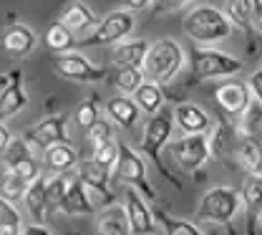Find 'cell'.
Segmentation results:
<instances>
[{
    "label": "cell",
    "instance_id": "1",
    "mask_svg": "<svg viewBox=\"0 0 262 235\" xmlns=\"http://www.w3.org/2000/svg\"><path fill=\"white\" fill-rule=\"evenodd\" d=\"M184 33L196 43H217L225 41L232 33V21L222 10L212 8V5H202L194 8L192 13H187L184 18Z\"/></svg>",
    "mask_w": 262,
    "mask_h": 235
},
{
    "label": "cell",
    "instance_id": "2",
    "mask_svg": "<svg viewBox=\"0 0 262 235\" xmlns=\"http://www.w3.org/2000/svg\"><path fill=\"white\" fill-rule=\"evenodd\" d=\"M182 64H184V53H182L179 43L171 38H162L149 46L144 73H146V79H151L157 84H169L182 71Z\"/></svg>",
    "mask_w": 262,
    "mask_h": 235
},
{
    "label": "cell",
    "instance_id": "3",
    "mask_svg": "<svg viewBox=\"0 0 262 235\" xmlns=\"http://www.w3.org/2000/svg\"><path fill=\"white\" fill-rule=\"evenodd\" d=\"M171 127H174V114H169V111H157V114H151V119L146 122V129H144V139H141V152L157 165V169L162 172V177H166L174 187H182V182L174 177V174H169V169L164 165L162 160V149L164 144H166V139L171 134Z\"/></svg>",
    "mask_w": 262,
    "mask_h": 235
},
{
    "label": "cell",
    "instance_id": "4",
    "mask_svg": "<svg viewBox=\"0 0 262 235\" xmlns=\"http://www.w3.org/2000/svg\"><path fill=\"white\" fill-rule=\"evenodd\" d=\"M189 68L194 79L207 81V79H227L232 73L242 71V61L229 56L217 48H204V46H192L189 48Z\"/></svg>",
    "mask_w": 262,
    "mask_h": 235
},
{
    "label": "cell",
    "instance_id": "5",
    "mask_svg": "<svg viewBox=\"0 0 262 235\" xmlns=\"http://www.w3.org/2000/svg\"><path fill=\"white\" fill-rule=\"evenodd\" d=\"M239 205H242V195L234 187H214V190L204 192V198L199 200L196 218L204 223L229 225L234 220V215L239 212Z\"/></svg>",
    "mask_w": 262,
    "mask_h": 235
},
{
    "label": "cell",
    "instance_id": "6",
    "mask_svg": "<svg viewBox=\"0 0 262 235\" xmlns=\"http://www.w3.org/2000/svg\"><path fill=\"white\" fill-rule=\"evenodd\" d=\"M134 31V15L124 10H116L111 15H106L96 28L94 33L86 35L78 41V48H91V46H111V43H121L126 35Z\"/></svg>",
    "mask_w": 262,
    "mask_h": 235
},
{
    "label": "cell",
    "instance_id": "7",
    "mask_svg": "<svg viewBox=\"0 0 262 235\" xmlns=\"http://www.w3.org/2000/svg\"><path fill=\"white\" fill-rule=\"evenodd\" d=\"M169 152H171V157L177 160V165L184 169V172H196L209 160L212 144H209L207 132H202V134H189V136H184V139H179V142H174L169 147Z\"/></svg>",
    "mask_w": 262,
    "mask_h": 235
},
{
    "label": "cell",
    "instance_id": "8",
    "mask_svg": "<svg viewBox=\"0 0 262 235\" xmlns=\"http://www.w3.org/2000/svg\"><path fill=\"white\" fill-rule=\"evenodd\" d=\"M114 174H116L121 182L136 187L146 200H157V192H154V187H151V182H149V177H146V167H144L141 157H139L131 147H121V154H119V162H116V167H114Z\"/></svg>",
    "mask_w": 262,
    "mask_h": 235
},
{
    "label": "cell",
    "instance_id": "9",
    "mask_svg": "<svg viewBox=\"0 0 262 235\" xmlns=\"http://www.w3.org/2000/svg\"><path fill=\"white\" fill-rule=\"evenodd\" d=\"M53 68H56L58 76L71 79V81H83V84H89V81H103L106 79V71L103 68L94 66L89 58H83L78 53H58L53 58Z\"/></svg>",
    "mask_w": 262,
    "mask_h": 235
},
{
    "label": "cell",
    "instance_id": "10",
    "mask_svg": "<svg viewBox=\"0 0 262 235\" xmlns=\"http://www.w3.org/2000/svg\"><path fill=\"white\" fill-rule=\"evenodd\" d=\"M31 142L23 136V139H10L8 147H5V167L18 172L20 177H26L28 182H33L35 177H40V167L38 162L33 160L31 154Z\"/></svg>",
    "mask_w": 262,
    "mask_h": 235
},
{
    "label": "cell",
    "instance_id": "11",
    "mask_svg": "<svg viewBox=\"0 0 262 235\" xmlns=\"http://www.w3.org/2000/svg\"><path fill=\"white\" fill-rule=\"evenodd\" d=\"M26 139L40 147V149H48L53 144H61V142H68V134H66V114H56V116H48L38 124H33L31 129L26 132Z\"/></svg>",
    "mask_w": 262,
    "mask_h": 235
},
{
    "label": "cell",
    "instance_id": "12",
    "mask_svg": "<svg viewBox=\"0 0 262 235\" xmlns=\"http://www.w3.org/2000/svg\"><path fill=\"white\" fill-rule=\"evenodd\" d=\"M217 101L220 106L227 111V114H245L250 101L255 99L250 84H242V81H225L217 86Z\"/></svg>",
    "mask_w": 262,
    "mask_h": 235
},
{
    "label": "cell",
    "instance_id": "13",
    "mask_svg": "<svg viewBox=\"0 0 262 235\" xmlns=\"http://www.w3.org/2000/svg\"><path fill=\"white\" fill-rule=\"evenodd\" d=\"M26 106H28V96H26V89H23V73L18 68H13L8 73V79L3 81V99H0L3 119H10L13 114H18Z\"/></svg>",
    "mask_w": 262,
    "mask_h": 235
},
{
    "label": "cell",
    "instance_id": "14",
    "mask_svg": "<svg viewBox=\"0 0 262 235\" xmlns=\"http://www.w3.org/2000/svg\"><path fill=\"white\" fill-rule=\"evenodd\" d=\"M242 202H245V218H247V233H257V220L262 215V174H247L242 187Z\"/></svg>",
    "mask_w": 262,
    "mask_h": 235
},
{
    "label": "cell",
    "instance_id": "15",
    "mask_svg": "<svg viewBox=\"0 0 262 235\" xmlns=\"http://www.w3.org/2000/svg\"><path fill=\"white\" fill-rule=\"evenodd\" d=\"M63 212L71 215V218L94 215V202H91L89 187L81 180V174L73 177V180H68V190H66V198H63Z\"/></svg>",
    "mask_w": 262,
    "mask_h": 235
},
{
    "label": "cell",
    "instance_id": "16",
    "mask_svg": "<svg viewBox=\"0 0 262 235\" xmlns=\"http://www.w3.org/2000/svg\"><path fill=\"white\" fill-rule=\"evenodd\" d=\"M126 210H129L131 233L144 235V233H154V230H157V215L149 210L146 202L139 198L136 187L126 192Z\"/></svg>",
    "mask_w": 262,
    "mask_h": 235
},
{
    "label": "cell",
    "instance_id": "17",
    "mask_svg": "<svg viewBox=\"0 0 262 235\" xmlns=\"http://www.w3.org/2000/svg\"><path fill=\"white\" fill-rule=\"evenodd\" d=\"M78 174H81V180L86 182V187L89 190H94L96 195H101L106 202H111V190H108V180H111V169L106 167V165H101L96 162L94 157L91 160H83L81 165H78Z\"/></svg>",
    "mask_w": 262,
    "mask_h": 235
},
{
    "label": "cell",
    "instance_id": "18",
    "mask_svg": "<svg viewBox=\"0 0 262 235\" xmlns=\"http://www.w3.org/2000/svg\"><path fill=\"white\" fill-rule=\"evenodd\" d=\"M146 53H149V43L146 41H121L114 48L111 61H114L116 68H144Z\"/></svg>",
    "mask_w": 262,
    "mask_h": 235
},
{
    "label": "cell",
    "instance_id": "19",
    "mask_svg": "<svg viewBox=\"0 0 262 235\" xmlns=\"http://www.w3.org/2000/svg\"><path fill=\"white\" fill-rule=\"evenodd\" d=\"M96 230L101 235H126L131 233V220L129 210L121 205H108L103 207V212L96 220Z\"/></svg>",
    "mask_w": 262,
    "mask_h": 235
},
{
    "label": "cell",
    "instance_id": "20",
    "mask_svg": "<svg viewBox=\"0 0 262 235\" xmlns=\"http://www.w3.org/2000/svg\"><path fill=\"white\" fill-rule=\"evenodd\" d=\"M174 122H177L179 129L187 132V134H202V132H207L209 124H212V119H209L196 104H179V106L174 109Z\"/></svg>",
    "mask_w": 262,
    "mask_h": 235
},
{
    "label": "cell",
    "instance_id": "21",
    "mask_svg": "<svg viewBox=\"0 0 262 235\" xmlns=\"http://www.w3.org/2000/svg\"><path fill=\"white\" fill-rule=\"evenodd\" d=\"M106 114H108L119 127L134 129L136 122H139L141 109H139L136 99H129V96H111V99L106 101Z\"/></svg>",
    "mask_w": 262,
    "mask_h": 235
},
{
    "label": "cell",
    "instance_id": "22",
    "mask_svg": "<svg viewBox=\"0 0 262 235\" xmlns=\"http://www.w3.org/2000/svg\"><path fill=\"white\" fill-rule=\"evenodd\" d=\"M3 48L10 56H28L35 48V33L23 23H13L3 35Z\"/></svg>",
    "mask_w": 262,
    "mask_h": 235
},
{
    "label": "cell",
    "instance_id": "23",
    "mask_svg": "<svg viewBox=\"0 0 262 235\" xmlns=\"http://www.w3.org/2000/svg\"><path fill=\"white\" fill-rule=\"evenodd\" d=\"M43 43H46V48H48L51 53H68L71 48L78 46V41L73 38V31L66 26L63 21H53V23L46 28Z\"/></svg>",
    "mask_w": 262,
    "mask_h": 235
},
{
    "label": "cell",
    "instance_id": "24",
    "mask_svg": "<svg viewBox=\"0 0 262 235\" xmlns=\"http://www.w3.org/2000/svg\"><path fill=\"white\" fill-rule=\"evenodd\" d=\"M26 207L38 223H43L51 215V202H48V192H46V177H35L26 192Z\"/></svg>",
    "mask_w": 262,
    "mask_h": 235
},
{
    "label": "cell",
    "instance_id": "25",
    "mask_svg": "<svg viewBox=\"0 0 262 235\" xmlns=\"http://www.w3.org/2000/svg\"><path fill=\"white\" fill-rule=\"evenodd\" d=\"M61 21H63L73 33H86L89 28H96L98 26V21H96V15L91 13V8L83 5V3H78V0L71 3V5L66 8V13H63Z\"/></svg>",
    "mask_w": 262,
    "mask_h": 235
},
{
    "label": "cell",
    "instance_id": "26",
    "mask_svg": "<svg viewBox=\"0 0 262 235\" xmlns=\"http://www.w3.org/2000/svg\"><path fill=\"white\" fill-rule=\"evenodd\" d=\"M134 99H136L139 109H141L144 114H157L164 104L162 84H157V81H151V79H149V81H141V86L134 91Z\"/></svg>",
    "mask_w": 262,
    "mask_h": 235
},
{
    "label": "cell",
    "instance_id": "27",
    "mask_svg": "<svg viewBox=\"0 0 262 235\" xmlns=\"http://www.w3.org/2000/svg\"><path fill=\"white\" fill-rule=\"evenodd\" d=\"M76 162H78V154L68 142L53 144V147L46 149V167L53 169V172H68Z\"/></svg>",
    "mask_w": 262,
    "mask_h": 235
},
{
    "label": "cell",
    "instance_id": "28",
    "mask_svg": "<svg viewBox=\"0 0 262 235\" xmlns=\"http://www.w3.org/2000/svg\"><path fill=\"white\" fill-rule=\"evenodd\" d=\"M239 162L250 174H262V144L245 134L239 144Z\"/></svg>",
    "mask_w": 262,
    "mask_h": 235
},
{
    "label": "cell",
    "instance_id": "29",
    "mask_svg": "<svg viewBox=\"0 0 262 235\" xmlns=\"http://www.w3.org/2000/svg\"><path fill=\"white\" fill-rule=\"evenodd\" d=\"M227 15L232 23L252 33V18L255 13V0H227Z\"/></svg>",
    "mask_w": 262,
    "mask_h": 235
},
{
    "label": "cell",
    "instance_id": "30",
    "mask_svg": "<svg viewBox=\"0 0 262 235\" xmlns=\"http://www.w3.org/2000/svg\"><path fill=\"white\" fill-rule=\"evenodd\" d=\"M28 187H31V182L26 177H20L18 172L5 167V174H3V198L15 202V200H20V198H26Z\"/></svg>",
    "mask_w": 262,
    "mask_h": 235
},
{
    "label": "cell",
    "instance_id": "31",
    "mask_svg": "<svg viewBox=\"0 0 262 235\" xmlns=\"http://www.w3.org/2000/svg\"><path fill=\"white\" fill-rule=\"evenodd\" d=\"M144 68H119L116 73H114V86L121 91V94H134L139 86H141V81H144Z\"/></svg>",
    "mask_w": 262,
    "mask_h": 235
},
{
    "label": "cell",
    "instance_id": "32",
    "mask_svg": "<svg viewBox=\"0 0 262 235\" xmlns=\"http://www.w3.org/2000/svg\"><path fill=\"white\" fill-rule=\"evenodd\" d=\"M242 129L245 134L257 139L262 144V101L260 99H252L247 111H245V122H242Z\"/></svg>",
    "mask_w": 262,
    "mask_h": 235
},
{
    "label": "cell",
    "instance_id": "33",
    "mask_svg": "<svg viewBox=\"0 0 262 235\" xmlns=\"http://www.w3.org/2000/svg\"><path fill=\"white\" fill-rule=\"evenodd\" d=\"M66 190H68L66 172H58L56 177L46 180V192H48V202H51V212H58V210H63Z\"/></svg>",
    "mask_w": 262,
    "mask_h": 235
},
{
    "label": "cell",
    "instance_id": "34",
    "mask_svg": "<svg viewBox=\"0 0 262 235\" xmlns=\"http://www.w3.org/2000/svg\"><path fill=\"white\" fill-rule=\"evenodd\" d=\"M0 233L3 235L20 233V215H18L13 200H8V198L0 200Z\"/></svg>",
    "mask_w": 262,
    "mask_h": 235
},
{
    "label": "cell",
    "instance_id": "35",
    "mask_svg": "<svg viewBox=\"0 0 262 235\" xmlns=\"http://www.w3.org/2000/svg\"><path fill=\"white\" fill-rule=\"evenodd\" d=\"M157 215V220H159V225L164 228V233L166 235H199V228H196L194 223H187V220H177V218H171V215H166V212H154Z\"/></svg>",
    "mask_w": 262,
    "mask_h": 235
},
{
    "label": "cell",
    "instance_id": "36",
    "mask_svg": "<svg viewBox=\"0 0 262 235\" xmlns=\"http://www.w3.org/2000/svg\"><path fill=\"white\" fill-rule=\"evenodd\" d=\"M119 154H121V147H119L114 139H106V142H98V144H94V160H96V162H101V165H106L108 169L116 167Z\"/></svg>",
    "mask_w": 262,
    "mask_h": 235
},
{
    "label": "cell",
    "instance_id": "37",
    "mask_svg": "<svg viewBox=\"0 0 262 235\" xmlns=\"http://www.w3.org/2000/svg\"><path fill=\"white\" fill-rule=\"evenodd\" d=\"M98 119H101V116H98V109H96V101L94 99L78 104V109H76V124H78L81 129H91Z\"/></svg>",
    "mask_w": 262,
    "mask_h": 235
},
{
    "label": "cell",
    "instance_id": "38",
    "mask_svg": "<svg viewBox=\"0 0 262 235\" xmlns=\"http://www.w3.org/2000/svg\"><path fill=\"white\" fill-rule=\"evenodd\" d=\"M86 132H89L91 144L106 142V139H114V127H111V122H106V119H98L96 124H94L91 129H86Z\"/></svg>",
    "mask_w": 262,
    "mask_h": 235
},
{
    "label": "cell",
    "instance_id": "39",
    "mask_svg": "<svg viewBox=\"0 0 262 235\" xmlns=\"http://www.w3.org/2000/svg\"><path fill=\"white\" fill-rule=\"evenodd\" d=\"M184 3H189V0H154V10L157 13H171V10H179Z\"/></svg>",
    "mask_w": 262,
    "mask_h": 235
},
{
    "label": "cell",
    "instance_id": "40",
    "mask_svg": "<svg viewBox=\"0 0 262 235\" xmlns=\"http://www.w3.org/2000/svg\"><path fill=\"white\" fill-rule=\"evenodd\" d=\"M116 5L126 8V10H144V8H151L154 0H114Z\"/></svg>",
    "mask_w": 262,
    "mask_h": 235
},
{
    "label": "cell",
    "instance_id": "41",
    "mask_svg": "<svg viewBox=\"0 0 262 235\" xmlns=\"http://www.w3.org/2000/svg\"><path fill=\"white\" fill-rule=\"evenodd\" d=\"M250 89H252V94H255V99L262 101V66L250 76Z\"/></svg>",
    "mask_w": 262,
    "mask_h": 235
},
{
    "label": "cell",
    "instance_id": "42",
    "mask_svg": "<svg viewBox=\"0 0 262 235\" xmlns=\"http://www.w3.org/2000/svg\"><path fill=\"white\" fill-rule=\"evenodd\" d=\"M23 233H28V235H48V228H46V225H28V228H23Z\"/></svg>",
    "mask_w": 262,
    "mask_h": 235
},
{
    "label": "cell",
    "instance_id": "43",
    "mask_svg": "<svg viewBox=\"0 0 262 235\" xmlns=\"http://www.w3.org/2000/svg\"><path fill=\"white\" fill-rule=\"evenodd\" d=\"M257 225H262V215H260V220H257Z\"/></svg>",
    "mask_w": 262,
    "mask_h": 235
}]
</instances>
